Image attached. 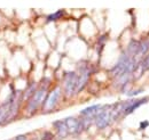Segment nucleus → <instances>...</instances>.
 Here are the masks:
<instances>
[{"label":"nucleus","instance_id":"obj_18","mask_svg":"<svg viewBox=\"0 0 149 140\" xmlns=\"http://www.w3.org/2000/svg\"><path fill=\"white\" fill-rule=\"evenodd\" d=\"M1 115H2V110H1V105H0V119H1Z\"/></svg>","mask_w":149,"mask_h":140},{"label":"nucleus","instance_id":"obj_6","mask_svg":"<svg viewBox=\"0 0 149 140\" xmlns=\"http://www.w3.org/2000/svg\"><path fill=\"white\" fill-rule=\"evenodd\" d=\"M106 105H101V104H95V105H91L88 107H85L83 108L80 112H79V115L81 117H91L94 119L101 110L104 109Z\"/></svg>","mask_w":149,"mask_h":140},{"label":"nucleus","instance_id":"obj_13","mask_svg":"<svg viewBox=\"0 0 149 140\" xmlns=\"http://www.w3.org/2000/svg\"><path fill=\"white\" fill-rule=\"evenodd\" d=\"M140 71H141V74L149 71V54L140 59Z\"/></svg>","mask_w":149,"mask_h":140},{"label":"nucleus","instance_id":"obj_10","mask_svg":"<svg viewBox=\"0 0 149 140\" xmlns=\"http://www.w3.org/2000/svg\"><path fill=\"white\" fill-rule=\"evenodd\" d=\"M138 50H139V40L132 39L130 42L127 43V46H126L125 53L127 54L129 56H131V57H135V58H136Z\"/></svg>","mask_w":149,"mask_h":140},{"label":"nucleus","instance_id":"obj_3","mask_svg":"<svg viewBox=\"0 0 149 140\" xmlns=\"http://www.w3.org/2000/svg\"><path fill=\"white\" fill-rule=\"evenodd\" d=\"M77 83H78V73L76 71H67L63 73L62 79V91L63 96L71 98L77 93Z\"/></svg>","mask_w":149,"mask_h":140},{"label":"nucleus","instance_id":"obj_19","mask_svg":"<svg viewBox=\"0 0 149 140\" xmlns=\"http://www.w3.org/2000/svg\"><path fill=\"white\" fill-rule=\"evenodd\" d=\"M30 140H39V138H33V139H30Z\"/></svg>","mask_w":149,"mask_h":140},{"label":"nucleus","instance_id":"obj_17","mask_svg":"<svg viewBox=\"0 0 149 140\" xmlns=\"http://www.w3.org/2000/svg\"><path fill=\"white\" fill-rule=\"evenodd\" d=\"M149 126V121H142L140 122V130H145Z\"/></svg>","mask_w":149,"mask_h":140},{"label":"nucleus","instance_id":"obj_11","mask_svg":"<svg viewBox=\"0 0 149 140\" xmlns=\"http://www.w3.org/2000/svg\"><path fill=\"white\" fill-rule=\"evenodd\" d=\"M108 38H109V36H108L107 33L101 34L97 38L96 43H95V48H96V53L99 54V55H101L102 51H103V48H104V46H106V43H107V41H108Z\"/></svg>","mask_w":149,"mask_h":140},{"label":"nucleus","instance_id":"obj_4","mask_svg":"<svg viewBox=\"0 0 149 140\" xmlns=\"http://www.w3.org/2000/svg\"><path fill=\"white\" fill-rule=\"evenodd\" d=\"M110 107H111V105H106L104 109L101 110L93 119L94 125H95V128L97 130H104L109 125H111V123L113 122L111 112H110Z\"/></svg>","mask_w":149,"mask_h":140},{"label":"nucleus","instance_id":"obj_7","mask_svg":"<svg viewBox=\"0 0 149 140\" xmlns=\"http://www.w3.org/2000/svg\"><path fill=\"white\" fill-rule=\"evenodd\" d=\"M52 125H53V129L55 130V136L58 139H64L69 136V131H68L64 119L63 120H56L53 122Z\"/></svg>","mask_w":149,"mask_h":140},{"label":"nucleus","instance_id":"obj_12","mask_svg":"<svg viewBox=\"0 0 149 140\" xmlns=\"http://www.w3.org/2000/svg\"><path fill=\"white\" fill-rule=\"evenodd\" d=\"M64 14H65L64 9H58V10H56L55 13H52V14H49V15L46 16V23L56 22V21H58V19H61V18L63 17Z\"/></svg>","mask_w":149,"mask_h":140},{"label":"nucleus","instance_id":"obj_15","mask_svg":"<svg viewBox=\"0 0 149 140\" xmlns=\"http://www.w3.org/2000/svg\"><path fill=\"white\" fill-rule=\"evenodd\" d=\"M143 91H145V89H143V88H138V89H130V90L126 92V96H127L129 98H134V97H136V96H139V95L143 93Z\"/></svg>","mask_w":149,"mask_h":140},{"label":"nucleus","instance_id":"obj_1","mask_svg":"<svg viewBox=\"0 0 149 140\" xmlns=\"http://www.w3.org/2000/svg\"><path fill=\"white\" fill-rule=\"evenodd\" d=\"M51 80L49 79H42L39 83H38L37 91L33 93V96L25 103L24 106V110L28 116H33L36 113H38L41 109L42 103L45 100V97L47 95V92L51 90Z\"/></svg>","mask_w":149,"mask_h":140},{"label":"nucleus","instance_id":"obj_2","mask_svg":"<svg viewBox=\"0 0 149 140\" xmlns=\"http://www.w3.org/2000/svg\"><path fill=\"white\" fill-rule=\"evenodd\" d=\"M62 97H63V91H62V87L60 86H56L53 89H51L46 97H45V100L42 103L41 106V113L44 114H49V113H53L54 110H56L58 104L61 103L62 100Z\"/></svg>","mask_w":149,"mask_h":140},{"label":"nucleus","instance_id":"obj_16","mask_svg":"<svg viewBox=\"0 0 149 140\" xmlns=\"http://www.w3.org/2000/svg\"><path fill=\"white\" fill-rule=\"evenodd\" d=\"M13 140H30V139H29L28 135H19V136L14 137Z\"/></svg>","mask_w":149,"mask_h":140},{"label":"nucleus","instance_id":"obj_5","mask_svg":"<svg viewBox=\"0 0 149 140\" xmlns=\"http://www.w3.org/2000/svg\"><path fill=\"white\" fill-rule=\"evenodd\" d=\"M64 121H65L68 131H69V136H79V135H81L84 132L80 117L68 116V117L64 119Z\"/></svg>","mask_w":149,"mask_h":140},{"label":"nucleus","instance_id":"obj_20","mask_svg":"<svg viewBox=\"0 0 149 140\" xmlns=\"http://www.w3.org/2000/svg\"><path fill=\"white\" fill-rule=\"evenodd\" d=\"M6 140H13V139H6Z\"/></svg>","mask_w":149,"mask_h":140},{"label":"nucleus","instance_id":"obj_14","mask_svg":"<svg viewBox=\"0 0 149 140\" xmlns=\"http://www.w3.org/2000/svg\"><path fill=\"white\" fill-rule=\"evenodd\" d=\"M56 136L54 132L49 131V130H45L40 133V137H39V140H55Z\"/></svg>","mask_w":149,"mask_h":140},{"label":"nucleus","instance_id":"obj_8","mask_svg":"<svg viewBox=\"0 0 149 140\" xmlns=\"http://www.w3.org/2000/svg\"><path fill=\"white\" fill-rule=\"evenodd\" d=\"M37 89H38L37 82H35V81L30 82V83L28 84V87L25 88V89L23 90V92H22V103H26V102L33 96V93L37 91Z\"/></svg>","mask_w":149,"mask_h":140},{"label":"nucleus","instance_id":"obj_9","mask_svg":"<svg viewBox=\"0 0 149 140\" xmlns=\"http://www.w3.org/2000/svg\"><path fill=\"white\" fill-rule=\"evenodd\" d=\"M149 54V39L148 38H143L141 40H139V50L136 58L141 59L142 57H145L146 55Z\"/></svg>","mask_w":149,"mask_h":140}]
</instances>
